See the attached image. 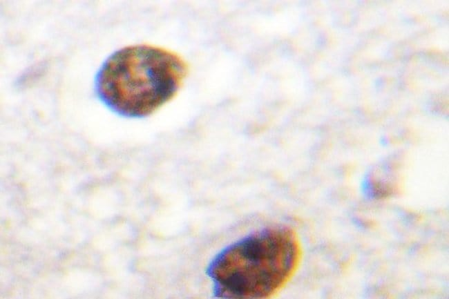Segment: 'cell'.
Wrapping results in <instances>:
<instances>
[{"mask_svg": "<svg viewBox=\"0 0 449 299\" xmlns=\"http://www.w3.org/2000/svg\"><path fill=\"white\" fill-rule=\"evenodd\" d=\"M187 73V63L173 51L146 44L128 46L104 61L96 75L95 90L116 113L142 117L172 99Z\"/></svg>", "mask_w": 449, "mask_h": 299, "instance_id": "2", "label": "cell"}, {"mask_svg": "<svg viewBox=\"0 0 449 299\" xmlns=\"http://www.w3.org/2000/svg\"><path fill=\"white\" fill-rule=\"evenodd\" d=\"M302 255L300 238L292 228L271 226L223 248L206 273L216 298H268L291 280Z\"/></svg>", "mask_w": 449, "mask_h": 299, "instance_id": "1", "label": "cell"}]
</instances>
